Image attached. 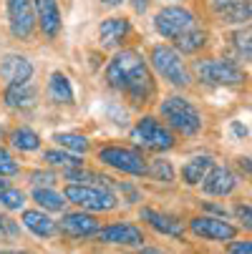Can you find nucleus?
Wrapping results in <instances>:
<instances>
[{
  "label": "nucleus",
  "instance_id": "5",
  "mask_svg": "<svg viewBox=\"0 0 252 254\" xmlns=\"http://www.w3.org/2000/svg\"><path fill=\"white\" fill-rule=\"evenodd\" d=\"M152 63L157 68V73L162 78H167L171 86H189V73L184 68V61L174 48L167 46H157L152 51Z\"/></svg>",
  "mask_w": 252,
  "mask_h": 254
},
{
  "label": "nucleus",
  "instance_id": "37",
  "mask_svg": "<svg viewBox=\"0 0 252 254\" xmlns=\"http://www.w3.org/2000/svg\"><path fill=\"white\" fill-rule=\"evenodd\" d=\"M134 8L139 13H144V10H147V0H134Z\"/></svg>",
  "mask_w": 252,
  "mask_h": 254
},
{
  "label": "nucleus",
  "instance_id": "35",
  "mask_svg": "<svg viewBox=\"0 0 252 254\" xmlns=\"http://www.w3.org/2000/svg\"><path fill=\"white\" fill-rule=\"evenodd\" d=\"M237 216H240V219H242V224L245 227H250L252 222H250V206L245 204V206H237Z\"/></svg>",
  "mask_w": 252,
  "mask_h": 254
},
{
  "label": "nucleus",
  "instance_id": "17",
  "mask_svg": "<svg viewBox=\"0 0 252 254\" xmlns=\"http://www.w3.org/2000/svg\"><path fill=\"white\" fill-rule=\"evenodd\" d=\"M212 8L227 23H247L250 20V0H212Z\"/></svg>",
  "mask_w": 252,
  "mask_h": 254
},
{
  "label": "nucleus",
  "instance_id": "19",
  "mask_svg": "<svg viewBox=\"0 0 252 254\" xmlns=\"http://www.w3.org/2000/svg\"><path fill=\"white\" fill-rule=\"evenodd\" d=\"M214 164H212V156H194L192 161H187L184 164V169H182V179H184V184H189V187H194V184H202L204 181V176L209 174V169H212Z\"/></svg>",
  "mask_w": 252,
  "mask_h": 254
},
{
  "label": "nucleus",
  "instance_id": "33",
  "mask_svg": "<svg viewBox=\"0 0 252 254\" xmlns=\"http://www.w3.org/2000/svg\"><path fill=\"white\" fill-rule=\"evenodd\" d=\"M30 179H33V184H51L56 176H53V174H46V171H35Z\"/></svg>",
  "mask_w": 252,
  "mask_h": 254
},
{
  "label": "nucleus",
  "instance_id": "27",
  "mask_svg": "<svg viewBox=\"0 0 252 254\" xmlns=\"http://www.w3.org/2000/svg\"><path fill=\"white\" fill-rule=\"evenodd\" d=\"M46 161L53 166H63V169H81V159L74 154H63V151H46Z\"/></svg>",
  "mask_w": 252,
  "mask_h": 254
},
{
  "label": "nucleus",
  "instance_id": "21",
  "mask_svg": "<svg viewBox=\"0 0 252 254\" xmlns=\"http://www.w3.org/2000/svg\"><path fill=\"white\" fill-rule=\"evenodd\" d=\"M5 103L10 108H30L35 103V88L30 83H20V86H8L5 91Z\"/></svg>",
  "mask_w": 252,
  "mask_h": 254
},
{
  "label": "nucleus",
  "instance_id": "18",
  "mask_svg": "<svg viewBox=\"0 0 252 254\" xmlns=\"http://www.w3.org/2000/svg\"><path fill=\"white\" fill-rule=\"evenodd\" d=\"M35 10H38L41 30L48 35V38H56V33H58V28H61L58 3H56V0H35Z\"/></svg>",
  "mask_w": 252,
  "mask_h": 254
},
{
  "label": "nucleus",
  "instance_id": "9",
  "mask_svg": "<svg viewBox=\"0 0 252 254\" xmlns=\"http://www.w3.org/2000/svg\"><path fill=\"white\" fill-rule=\"evenodd\" d=\"M8 18H10V33L15 38H28L35 28L30 0H8Z\"/></svg>",
  "mask_w": 252,
  "mask_h": 254
},
{
  "label": "nucleus",
  "instance_id": "8",
  "mask_svg": "<svg viewBox=\"0 0 252 254\" xmlns=\"http://www.w3.org/2000/svg\"><path fill=\"white\" fill-rule=\"evenodd\" d=\"M98 161H103L106 166H114L124 174H134V176L147 174V161H144V156L139 151H131V149H119V146L101 149Z\"/></svg>",
  "mask_w": 252,
  "mask_h": 254
},
{
  "label": "nucleus",
  "instance_id": "16",
  "mask_svg": "<svg viewBox=\"0 0 252 254\" xmlns=\"http://www.w3.org/2000/svg\"><path fill=\"white\" fill-rule=\"evenodd\" d=\"M129 30H131L129 20H124V18H109V20L101 23L98 41H101L103 48H114V46H119V43L126 38Z\"/></svg>",
  "mask_w": 252,
  "mask_h": 254
},
{
  "label": "nucleus",
  "instance_id": "4",
  "mask_svg": "<svg viewBox=\"0 0 252 254\" xmlns=\"http://www.w3.org/2000/svg\"><path fill=\"white\" fill-rule=\"evenodd\" d=\"M68 201L79 204L81 209H91V211H111L116 206V196L103 189V187H88V184H68L66 194Z\"/></svg>",
  "mask_w": 252,
  "mask_h": 254
},
{
  "label": "nucleus",
  "instance_id": "7",
  "mask_svg": "<svg viewBox=\"0 0 252 254\" xmlns=\"http://www.w3.org/2000/svg\"><path fill=\"white\" fill-rule=\"evenodd\" d=\"M154 28L164 35V38H182L184 33L194 30V15L184 8H164L157 18H154Z\"/></svg>",
  "mask_w": 252,
  "mask_h": 254
},
{
  "label": "nucleus",
  "instance_id": "28",
  "mask_svg": "<svg viewBox=\"0 0 252 254\" xmlns=\"http://www.w3.org/2000/svg\"><path fill=\"white\" fill-rule=\"evenodd\" d=\"M154 179H159V181H174V169H171V164L169 161H164V159H157V161H152V166L147 169Z\"/></svg>",
  "mask_w": 252,
  "mask_h": 254
},
{
  "label": "nucleus",
  "instance_id": "10",
  "mask_svg": "<svg viewBox=\"0 0 252 254\" xmlns=\"http://www.w3.org/2000/svg\"><path fill=\"white\" fill-rule=\"evenodd\" d=\"M189 229L202 237V239H212V242H230L235 239L237 229L222 219H214V216H197V219L189 222Z\"/></svg>",
  "mask_w": 252,
  "mask_h": 254
},
{
  "label": "nucleus",
  "instance_id": "3",
  "mask_svg": "<svg viewBox=\"0 0 252 254\" xmlns=\"http://www.w3.org/2000/svg\"><path fill=\"white\" fill-rule=\"evenodd\" d=\"M192 70L202 83H209V86H235L245 81V73L230 61H214V58L194 61Z\"/></svg>",
  "mask_w": 252,
  "mask_h": 254
},
{
  "label": "nucleus",
  "instance_id": "14",
  "mask_svg": "<svg viewBox=\"0 0 252 254\" xmlns=\"http://www.w3.org/2000/svg\"><path fill=\"white\" fill-rule=\"evenodd\" d=\"M61 232H66L71 237H88V234L98 232V222H96V216H91L86 211H74L61 219Z\"/></svg>",
  "mask_w": 252,
  "mask_h": 254
},
{
  "label": "nucleus",
  "instance_id": "1",
  "mask_svg": "<svg viewBox=\"0 0 252 254\" xmlns=\"http://www.w3.org/2000/svg\"><path fill=\"white\" fill-rule=\"evenodd\" d=\"M106 81H109L114 88L126 91L134 101H147L154 91L152 83V73L144 58L136 51H121L111 58L109 68H106Z\"/></svg>",
  "mask_w": 252,
  "mask_h": 254
},
{
  "label": "nucleus",
  "instance_id": "15",
  "mask_svg": "<svg viewBox=\"0 0 252 254\" xmlns=\"http://www.w3.org/2000/svg\"><path fill=\"white\" fill-rule=\"evenodd\" d=\"M141 219L149 222L162 234H169V237H182L184 234V224L179 222L176 216H169V214H162V211H154V209H141Z\"/></svg>",
  "mask_w": 252,
  "mask_h": 254
},
{
  "label": "nucleus",
  "instance_id": "40",
  "mask_svg": "<svg viewBox=\"0 0 252 254\" xmlns=\"http://www.w3.org/2000/svg\"><path fill=\"white\" fill-rule=\"evenodd\" d=\"M101 3H106V5H119L121 0H101Z\"/></svg>",
  "mask_w": 252,
  "mask_h": 254
},
{
  "label": "nucleus",
  "instance_id": "38",
  "mask_svg": "<svg viewBox=\"0 0 252 254\" xmlns=\"http://www.w3.org/2000/svg\"><path fill=\"white\" fill-rule=\"evenodd\" d=\"M0 254H28V252H18V249H3Z\"/></svg>",
  "mask_w": 252,
  "mask_h": 254
},
{
  "label": "nucleus",
  "instance_id": "25",
  "mask_svg": "<svg viewBox=\"0 0 252 254\" xmlns=\"http://www.w3.org/2000/svg\"><path fill=\"white\" fill-rule=\"evenodd\" d=\"M13 146L20 151H35V149H41V138L30 128H18L13 131Z\"/></svg>",
  "mask_w": 252,
  "mask_h": 254
},
{
  "label": "nucleus",
  "instance_id": "32",
  "mask_svg": "<svg viewBox=\"0 0 252 254\" xmlns=\"http://www.w3.org/2000/svg\"><path fill=\"white\" fill-rule=\"evenodd\" d=\"M230 254H252V242H235L230 247Z\"/></svg>",
  "mask_w": 252,
  "mask_h": 254
},
{
  "label": "nucleus",
  "instance_id": "24",
  "mask_svg": "<svg viewBox=\"0 0 252 254\" xmlns=\"http://www.w3.org/2000/svg\"><path fill=\"white\" fill-rule=\"evenodd\" d=\"M53 141L58 143V146L74 151V154H86L88 151V138L81 136V133H56Z\"/></svg>",
  "mask_w": 252,
  "mask_h": 254
},
{
  "label": "nucleus",
  "instance_id": "41",
  "mask_svg": "<svg viewBox=\"0 0 252 254\" xmlns=\"http://www.w3.org/2000/svg\"><path fill=\"white\" fill-rule=\"evenodd\" d=\"M0 189H8V181H5L3 176H0Z\"/></svg>",
  "mask_w": 252,
  "mask_h": 254
},
{
  "label": "nucleus",
  "instance_id": "2",
  "mask_svg": "<svg viewBox=\"0 0 252 254\" xmlns=\"http://www.w3.org/2000/svg\"><path fill=\"white\" fill-rule=\"evenodd\" d=\"M162 116L167 119V124L176 131H182L187 136L197 133L202 128V116L199 111L187 101V98H179V96H171L162 103Z\"/></svg>",
  "mask_w": 252,
  "mask_h": 254
},
{
  "label": "nucleus",
  "instance_id": "26",
  "mask_svg": "<svg viewBox=\"0 0 252 254\" xmlns=\"http://www.w3.org/2000/svg\"><path fill=\"white\" fill-rule=\"evenodd\" d=\"M204 41H207V35H204V30H189V33H184L182 38H176V48L182 51V53H194L197 48H202L204 46Z\"/></svg>",
  "mask_w": 252,
  "mask_h": 254
},
{
  "label": "nucleus",
  "instance_id": "39",
  "mask_svg": "<svg viewBox=\"0 0 252 254\" xmlns=\"http://www.w3.org/2000/svg\"><path fill=\"white\" fill-rule=\"evenodd\" d=\"M141 254H167V252H159V249H144Z\"/></svg>",
  "mask_w": 252,
  "mask_h": 254
},
{
  "label": "nucleus",
  "instance_id": "31",
  "mask_svg": "<svg viewBox=\"0 0 252 254\" xmlns=\"http://www.w3.org/2000/svg\"><path fill=\"white\" fill-rule=\"evenodd\" d=\"M235 46H237V51H240L242 61H250V30H245V33H237V35H235Z\"/></svg>",
  "mask_w": 252,
  "mask_h": 254
},
{
  "label": "nucleus",
  "instance_id": "29",
  "mask_svg": "<svg viewBox=\"0 0 252 254\" xmlns=\"http://www.w3.org/2000/svg\"><path fill=\"white\" fill-rule=\"evenodd\" d=\"M0 204L5 209H20L25 204V196L18 189H0Z\"/></svg>",
  "mask_w": 252,
  "mask_h": 254
},
{
  "label": "nucleus",
  "instance_id": "22",
  "mask_svg": "<svg viewBox=\"0 0 252 254\" xmlns=\"http://www.w3.org/2000/svg\"><path fill=\"white\" fill-rule=\"evenodd\" d=\"M48 91H51V98L58 101V103H71L74 101V91H71V83H68V78L63 73H53L51 76Z\"/></svg>",
  "mask_w": 252,
  "mask_h": 254
},
{
  "label": "nucleus",
  "instance_id": "20",
  "mask_svg": "<svg viewBox=\"0 0 252 254\" xmlns=\"http://www.w3.org/2000/svg\"><path fill=\"white\" fill-rule=\"evenodd\" d=\"M23 224L35 234V237H51L56 232V222L51 219V216L41 214V211H23Z\"/></svg>",
  "mask_w": 252,
  "mask_h": 254
},
{
  "label": "nucleus",
  "instance_id": "34",
  "mask_svg": "<svg viewBox=\"0 0 252 254\" xmlns=\"http://www.w3.org/2000/svg\"><path fill=\"white\" fill-rule=\"evenodd\" d=\"M3 234H15V224H13V219L0 216V237H3Z\"/></svg>",
  "mask_w": 252,
  "mask_h": 254
},
{
  "label": "nucleus",
  "instance_id": "36",
  "mask_svg": "<svg viewBox=\"0 0 252 254\" xmlns=\"http://www.w3.org/2000/svg\"><path fill=\"white\" fill-rule=\"evenodd\" d=\"M232 131H235L237 136H247V128H245V126H240V124H232Z\"/></svg>",
  "mask_w": 252,
  "mask_h": 254
},
{
  "label": "nucleus",
  "instance_id": "30",
  "mask_svg": "<svg viewBox=\"0 0 252 254\" xmlns=\"http://www.w3.org/2000/svg\"><path fill=\"white\" fill-rule=\"evenodd\" d=\"M15 171H18V161L5 149H0V176H8V174H15Z\"/></svg>",
  "mask_w": 252,
  "mask_h": 254
},
{
  "label": "nucleus",
  "instance_id": "11",
  "mask_svg": "<svg viewBox=\"0 0 252 254\" xmlns=\"http://www.w3.org/2000/svg\"><path fill=\"white\" fill-rule=\"evenodd\" d=\"M101 242L106 244H126V247H141L144 234L141 229H136L134 224H111V227H103L96 232Z\"/></svg>",
  "mask_w": 252,
  "mask_h": 254
},
{
  "label": "nucleus",
  "instance_id": "12",
  "mask_svg": "<svg viewBox=\"0 0 252 254\" xmlns=\"http://www.w3.org/2000/svg\"><path fill=\"white\" fill-rule=\"evenodd\" d=\"M202 187L207 194L212 196H227L235 187H237V176L227 169V166H212L209 174L204 176Z\"/></svg>",
  "mask_w": 252,
  "mask_h": 254
},
{
  "label": "nucleus",
  "instance_id": "23",
  "mask_svg": "<svg viewBox=\"0 0 252 254\" xmlns=\"http://www.w3.org/2000/svg\"><path fill=\"white\" fill-rule=\"evenodd\" d=\"M33 199L38 201L43 209H51V211H61L66 206V196L53 191V189H46V187H38L33 191Z\"/></svg>",
  "mask_w": 252,
  "mask_h": 254
},
{
  "label": "nucleus",
  "instance_id": "13",
  "mask_svg": "<svg viewBox=\"0 0 252 254\" xmlns=\"http://www.w3.org/2000/svg\"><path fill=\"white\" fill-rule=\"evenodd\" d=\"M0 76L10 86H20V83H28V78L33 76V65L23 56H5L3 63H0Z\"/></svg>",
  "mask_w": 252,
  "mask_h": 254
},
{
  "label": "nucleus",
  "instance_id": "6",
  "mask_svg": "<svg viewBox=\"0 0 252 254\" xmlns=\"http://www.w3.org/2000/svg\"><path fill=\"white\" fill-rule=\"evenodd\" d=\"M131 138L139 143V146H147V149H154V151H167V149L174 146V133L152 116L141 119L134 126Z\"/></svg>",
  "mask_w": 252,
  "mask_h": 254
}]
</instances>
